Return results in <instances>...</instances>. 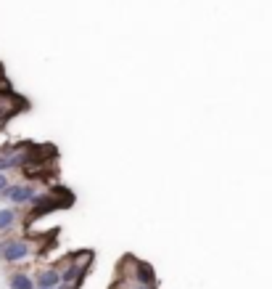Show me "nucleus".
Here are the masks:
<instances>
[{"mask_svg":"<svg viewBox=\"0 0 272 289\" xmlns=\"http://www.w3.org/2000/svg\"><path fill=\"white\" fill-rule=\"evenodd\" d=\"M43 191L45 188H40L37 183H32V180H27V183H11L8 188H3L0 199L13 204V207H27V204H35L40 199Z\"/></svg>","mask_w":272,"mask_h":289,"instance_id":"nucleus-1","label":"nucleus"},{"mask_svg":"<svg viewBox=\"0 0 272 289\" xmlns=\"http://www.w3.org/2000/svg\"><path fill=\"white\" fill-rule=\"evenodd\" d=\"M72 204V194L69 191H50V188H45V191L40 194V199H37L32 204V215H29V220L40 218V215H48V212L53 210H64Z\"/></svg>","mask_w":272,"mask_h":289,"instance_id":"nucleus-2","label":"nucleus"},{"mask_svg":"<svg viewBox=\"0 0 272 289\" xmlns=\"http://www.w3.org/2000/svg\"><path fill=\"white\" fill-rule=\"evenodd\" d=\"M32 252H35L32 244H29L27 239H21V236H8V239L0 241V263H8V265L21 263Z\"/></svg>","mask_w":272,"mask_h":289,"instance_id":"nucleus-3","label":"nucleus"},{"mask_svg":"<svg viewBox=\"0 0 272 289\" xmlns=\"http://www.w3.org/2000/svg\"><path fill=\"white\" fill-rule=\"evenodd\" d=\"M21 109H27V98H21L19 93H13L11 88L0 90V122L8 125Z\"/></svg>","mask_w":272,"mask_h":289,"instance_id":"nucleus-4","label":"nucleus"},{"mask_svg":"<svg viewBox=\"0 0 272 289\" xmlns=\"http://www.w3.org/2000/svg\"><path fill=\"white\" fill-rule=\"evenodd\" d=\"M132 265H135V271H132V279H135V284L156 287V271H153L148 263H143V260H132Z\"/></svg>","mask_w":272,"mask_h":289,"instance_id":"nucleus-5","label":"nucleus"},{"mask_svg":"<svg viewBox=\"0 0 272 289\" xmlns=\"http://www.w3.org/2000/svg\"><path fill=\"white\" fill-rule=\"evenodd\" d=\"M37 289H56L61 284V271L58 268H43L35 273Z\"/></svg>","mask_w":272,"mask_h":289,"instance_id":"nucleus-6","label":"nucleus"},{"mask_svg":"<svg viewBox=\"0 0 272 289\" xmlns=\"http://www.w3.org/2000/svg\"><path fill=\"white\" fill-rule=\"evenodd\" d=\"M8 289H37V281L32 273H24V271H13L8 276Z\"/></svg>","mask_w":272,"mask_h":289,"instance_id":"nucleus-7","label":"nucleus"},{"mask_svg":"<svg viewBox=\"0 0 272 289\" xmlns=\"http://www.w3.org/2000/svg\"><path fill=\"white\" fill-rule=\"evenodd\" d=\"M19 207H13V204H8V207H0V233L3 231H11L13 226L19 223Z\"/></svg>","mask_w":272,"mask_h":289,"instance_id":"nucleus-8","label":"nucleus"},{"mask_svg":"<svg viewBox=\"0 0 272 289\" xmlns=\"http://www.w3.org/2000/svg\"><path fill=\"white\" fill-rule=\"evenodd\" d=\"M11 180H8V173H0V194H3V188H8Z\"/></svg>","mask_w":272,"mask_h":289,"instance_id":"nucleus-9","label":"nucleus"},{"mask_svg":"<svg viewBox=\"0 0 272 289\" xmlns=\"http://www.w3.org/2000/svg\"><path fill=\"white\" fill-rule=\"evenodd\" d=\"M82 284H58L56 289H80Z\"/></svg>","mask_w":272,"mask_h":289,"instance_id":"nucleus-10","label":"nucleus"},{"mask_svg":"<svg viewBox=\"0 0 272 289\" xmlns=\"http://www.w3.org/2000/svg\"><path fill=\"white\" fill-rule=\"evenodd\" d=\"M132 289H153V287H143V284H135Z\"/></svg>","mask_w":272,"mask_h":289,"instance_id":"nucleus-11","label":"nucleus"}]
</instances>
